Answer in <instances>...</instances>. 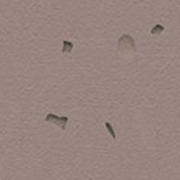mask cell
Instances as JSON below:
<instances>
[{
    "instance_id": "obj_3",
    "label": "cell",
    "mask_w": 180,
    "mask_h": 180,
    "mask_svg": "<svg viewBox=\"0 0 180 180\" xmlns=\"http://www.w3.org/2000/svg\"><path fill=\"white\" fill-rule=\"evenodd\" d=\"M75 49V43L71 41H64L62 42V53H71Z\"/></svg>"
},
{
    "instance_id": "obj_2",
    "label": "cell",
    "mask_w": 180,
    "mask_h": 180,
    "mask_svg": "<svg viewBox=\"0 0 180 180\" xmlns=\"http://www.w3.org/2000/svg\"><path fill=\"white\" fill-rule=\"evenodd\" d=\"M46 122L48 123H53L56 126H58L61 130L66 129V125H68V117H60V115L56 114H48L46 115Z\"/></svg>"
},
{
    "instance_id": "obj_1",
    "label": "cell",
    "mask_w": 180,
    "mask_h": 180,
    "mask_svg": "<svg viewBox=\"0 0 180 180\" xmlns=\"http://www.w3.org/2000/svg\"><path fill=\"white\" fill-rule=\"evenodd\" d=\"M117 49L119 53H129V52H135V39L130 34H122L118 38Z\"/></svg>"
},
{
    "instance_id": "obj_5",
    "label": "cell",
    "mask_w": 180,
    "mask_h": 180,
    "mask_svg": "<svg viewBox=\"0 0 180 180\" xmlns=\"http://www.w3.org/2000/svg\"><path fill=\"white\" fill-rule=\"evenodd\" d=\"M104 126H106V129H107V132L111 134V137H112V140H117V133H115V130H114V127H112V125L110 123V122H106L104 123Z\"/></svg>"
},
{
    "instance_id": "obj_4",
    "label": "cell",
    "mask_w": 180,
    "mask_h": 180,
    "mask_svg": "<svg viewBox=\"0 0 180 180\" xmlns=\"http://www.w3.org/2000/svg\"><path fill=\"white\" fill-rule=\"evenodd\" d=\"M162 31H164V26L162 25H155L153 26V28L150 30V34H152V35H158V34H161Z\"/></svg>"
}]
</instances>
